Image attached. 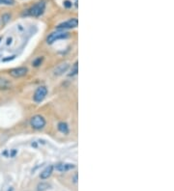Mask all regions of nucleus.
Masks as SVG:
<instances>
[{
  "label": "nucleus",
  "instance_id": "nucleus-1",
  "mask_svg": "<svg viewBox=\"0 0 174 191\" xmlns=\"http://www.w3.org/2000/svg\"><path fill=\"white\" fill-rule=\"evenodd\" d=\"M46 5L44 1H40L35 3L34 5H32L31 7L27 10V15L30 17H39L43 16V14L45 11Z\"/></svg>",
  "mask_w": 174,
  "mask_h": 191
},
{
  "label": "nucleus",
  "instance_id": "nucleus-2",
  "mask_svg": "<svg viewBox=\"0 0 174 191\" xmlns=\"http://www.w3.org/2000/svg\"><path fill=\"white\" fill-rule=\"evenodd\" d=\"M68 37H69V33L61 31V30H58L56 32L50 33V34L48 36V38H46V43H48L49 44H51L56 41L64 40V39H67Z\"/></svg>",
  "mask_w": 174,
  "mask_h": 191
},
{
  "label": "nucleus",
  "instance_id": "nucleus-3",
  "mask_svg": "<svg viewBox=\"0 0 174 191\" xmlns=\"http://www.w3.org/2000/svg\"><path fill=\"white\" fill-rule=\"evenodd\" d=\"M78 25V19L73 17V18H70L68 21H63L61 23H59L56 26L57 30H66V29H73V28H77Z\"/></svg>",
  "mask_w": 174,
  "mask_h": 191
},
{
  "label": "nucleus",
  "instance_id": "nucleus-4",
  "mask_svg": "<svg viewBox=\"0 0 174 191\" xmlns=\"http://www.w3.org/2000/svg\"><path fill=\"white\" fill-rule=\"evenodd\" d=\"M30 124L34 129H42L45 126V120L41 115H35L31 118Z\"/></svg>",
  "mask_w": 174,
  "mask_h": 191
},
{
  "label": "nucleus",
  "instance_id": "nucleus-5",
  "mask_svg": "<svg viewBox=\"0 0 174 191\" xmlns=\"http://www.w3.org/2000/svg\"><path fill=\"white\" fill-rule=\"evenodd\" d=\"M46 95H48V89H46V87L40 86L35 91L34 96H33V100H34V101L37 102V103L42 102L45 98Z\"/></svg>",
  "mask_w": 174,
  "mask_h": 191
},
{
  "label": "nucleus",
  "instance_id": "nucleus-6",
  "mask_svg": "<svg viewBox=\"0 0 174 191\" xmlns=\"http://www.w3.org/2000/svg\"><path fill=\"white\" fill-rule=\"evenodd\" d=\"M28 72V69L25 67H19V68H15L10 70L9 74L11 76L15 77V78H18V77H22L24 76Z\"/></svg>",
  "mask_w": 174,
  "mask_h": 191
},
{
  "label": "nucleus",
  "instance_id": "nucleus-7",
  "mask_svg": "<svg viewBox=\"0 0 174 191\" xmlns=\"http://www.w3.org/2000/svg\"><path fill=\"white\" fill-rule=\"evenodd\" d=\"M75 168V165L71 163H58L55 166V170L58 172H67V171H70L72 169Z\"/></svg>",
  "mask_w": 174,
  "mask_h": 191
},
{
  "label": "nucleus",
  "instance_id": "nucleus-8",
  "mask_svg": "<svg viewBox=\"0 0 174 191\" xmlns=\"http://www.w3.org/2000/svg\"><path fill=\"white\" fill-rule=\"evenodd\" d=\"M68 69H69V65L67 64V63L60 64V65H58L57 67L55 68V70H54V74L55 75H61V74H64V72H66Z\"/></svg>",
  "mask_w": 174,
  "mask_h": 191
},
{
  "label": "nucleus",
  "instance_id": "nucleus-9",
  "mask_svg": "<svg viewBox=\"0 0 174 191\" xmlns=\"http://www.w3.org/2000/svg\"><path fill=\"white\" fill-rule=\"evenodd\" d=\"M52 172H53V166L49 165V166L46 167L41 174H40V178H41L42 180H46V179H49V178L51 176Z\"/></svg>",
  "mask_w": 174,
  "mask_h": 191
},
{
  "label": "nucleus",
  "instance_id": "nucleus-10",
  "mask_svg": "<svg viewBox=\"0 0 174 191\" xmlns=\"http://www.w3.org/2000/svg\"><path fill=\"white\" fill-rule=\"evenodd\" d=\"M12 87V83L7 78L0 76V90H9Z\"/></svg>",
  "mask_w": 174,
  "mask_h": 191
},
{
  "label": "nucleus",
  "instance_id": "nucleus-11",
  "mask_svg": "<svg viewBox=\"0 0 174 191\" xmlns=\"http://www.w3.org/2000/svg\"><path fill=\"white\" fill-rule=\"evenodd\" d=\"M58 130L63 134H68L69 133V127L68 124L64 122H61L58 124Z\"/></svg>",
  "mask_w": 174,
  "mask_h": 191
},
{
  "label": "nucleus",
  "instance_id": "nucleus-12",
  "mask_svg": "<svg viewBox=\"0 0 174 191\" xmlns=\"http://www.w3.org/2000/svg\"><path fill=\"white\" fill-rule=\"evenodd\" d=\"M50 185L49 183H45V182H41L38 184V191H45L46 190Z\"/></svg>",
  "mask_w": 174,
  "mask_h": 191
},
{
  "label": "nucleus",
  "instance_id": "nucleus-13",
  "mask_svg": "<svg viewBox=\"0 0 174 191\" xmlns=\"http://www.w3.org/2000/svg\"><path fill=\"white\" fill-rule=\"evenodd\" d=\"M15 3H16L15 0H0V5L13 6Z\"/></svg>",
  "mask_w": 174,
  "mask_h": 191
},
{
  "label": "nucleus",
  "instance_id": "nucleus-14",
  "mask_svg": "<svg viewBox=\"0 0 174 191\" xmlns=\"http://www.w3.org/2000/svg\"><path fill=\"white\" fill-rule=\"evenodd\" d=\"M43 60H44L43 57H38L37 59H35V60L33 61V66H34V67H39V66L43 63Z\"/></svg>",
  "mask_w": 174,
  "mask_h": 191
},
{
  "label": "nucleus",
  "instance_id": "nucleus-15",
  "mask_svg": "<svg viewBox=\"0 0 174 191\" xmlns=\"http://www.w3.org/2000/svg\"><path fill=\"white\" fill-rule=\"evenodd\" d=\"M77 71H78V69H77V62H76V63H75V65H73V67L72 74H70L69 75H70V76L76 75V74H77Z\"/></svg>",
  "mask_w": 174,
  "mask_h": 191
},
{
  "label": "nucleus",
  "instance_id": "nucleus-16",
  "mask_svg": "<svg viewBox=\"0 0 174 191\" xmlns=\"http://www.w3.org/2000/svg\"><path fill=\"white\" fill-rule=\"evenodd\" d=\"M10 18H11V15L10 14H4L2 16V21L4 23H7L10 21Z\"/></svg>",
  "mask_w": 174,
  "mask_h": 191
},
{
  "label": "nucleus",
  "instance_id": "nucleus-17",
  "mask_svg": "<svg viewBox=\"0 0 174 191\" xmlns=\"http://www.w3.org/2000/svg\"><path fill=\"white\" fill-rule=\"evenodd\" d=\"M64 7L66 8H71L72 6H73V3L71 1H69V0H66V1H64Z\"/></svg>",
  "mask_w": 174,
  "mask_h": 191
},
{
  "label": "nucleus",
  "instance_id": "nucleus-18",
  "mask_svg": "<svg viewBox=\"0 0 174 191\" xmlns=\"http://www.w3.org/2000/svg\"><path fill=\"white\" fill-rule=\"evenodd\" d=\"M73 182H75V183L77 182V174H76L75 176H73Z\"/></svg>",
  "mask_w": 174,
  "mask_h": 191
}]
</instances>
